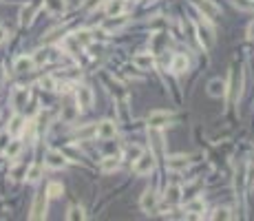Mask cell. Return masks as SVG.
<instances>
[{"label": "cell", "mask_w": 254, "mask_h": 221, "mask_svg": "<svg viewBox=\"0 0 254 221\" xmlns=\"http://www.w3.org/2000/svg\"><path fill=\"white\" fill-rule=\"evenodd\" d=\"M20 150H22V142H20V140H9L5 153H7V157H9V159H16L20 155Z\"/></svg>", "instance_id": "cell-20"}, {"label": "cell", "mask_w": 254, "mask_h": 221, "mask_svg": "<svg viewBox=\"0 0 254 221\" xmlns=\"http://www.w3.org/2000/svg\"><path fill=\"white\" fill-rule=\"evenodd\" d=\"M47 202H49L47 192H38L36 195L34 206H31V219H44V215H47Z\"/></svg>", "instance_id": "cell-2"}, {"label": "cell", "mask_w": 254, "mask_h": 221, "mask_svg": "<svg viewBox=\"0 0 254 221\" xmlns=\"http://www.w3.org/2000/svg\"><path fill=\"white\" fill-rule=\"evenodd\" d=\"M170 69H173L175 73H183L188 71V58L183 55V53H177L173 58V64H170Z\"/></svg>", "instance_id": "cell-18"}, {"label": "cell", "mask_w": 254, "mask_h": 221, "mask_svg": "<svg viewBox=\"0 0 254 221\" xmlns=\"http://www.w3.org/2000/svg\"><path fill=\"white\" fill-rule=\"evenodd\" d=\"M133 64L139 69V71H150L155 67V58L153 53H137L133 58Z\"/></svg>", "instance_id": "cell-10"}, {"label": "cell", "mask_w": 254, "mask_h": 221, "mask_svg": "<svg viewBox=\"0 0 254 221\" xmlns=\"http://www.w3.org/2000/svg\"><path fill=\"white\" fill-rule=\"evenodd\" d=\"M248 40L250 42H254V20L250 22V27H248Z\"/></svg>", "instance_id": "cell-33"}, {"label": "cell", "mask_w": 254, "mask_h": 221, "mask_svg": "<svg viewBox=\"0 0 254 221\" xmlns=\"http://www.w3.org/2000/svg\"><path fill=\"white\" fill-rule=\"evenodd\" d=\"M243 177H245V166H241V168L236 170V190L243 186Z\"/></svg>", "instance_id": "cell-32"}, {"label": "cell", "mask_w": 254, "mask_h": 221, "mask_svg": "<svg viewBox=\"0 0 254 221\" xmlns=\"http://www.w3.org/2000/svg\"><path fill=\"white\" fill-rule=\"evenodd\" d=\"M122 14H124V2H122V0H109L106 16H109V18H115V16H122Z\"/></svg>", "instance_id": "cell-16"}, {"label": "cell", "mask_w": 254, "mask_h": 221, "mask_svg": "<svg viewBox=\"0 0 254 221\" xmlns=\"http://www.w3.org/2000/svg\"><path fill=\"white\" fill-rule=\"evenodd\" d=\"M197 36H199V42H201L203 49H210L212 44H215V38H212V34L208 29H203L201 24H197Z\"/></svg>", "instance_id": "cell-15"}, {"label": "cell", "mask_w": 254, "mask_h": 221, "mask_svg": "<svg viewBox=\"0 0 254 221\" xmlns=\"http://www.w3.org/2000/svg\"><path fill=\"white\" fill-rule=\"evenodd\" d=\"M34 60H36V64H44V62H47V60H49V51H44V49H40V51H36Z\"/></svg>", "instance_id": "cell-29"}, {"label": "cell", "mask_w": 254, "mask_h": 221, "mask_svg": "<svg viewBox=\"0 0 254 221\" xmlns=\"http://www.w3.org/2000/svg\"><path fill=\"white\" fill-rule=\"evenodd\" d=\"M34 14H36V7H34V5H31V7H24L22 14H20V16H22V18H20V22H22V24L31 22V16H34Z\"/></svg>", "instance_id": "cell-28"}, {"label": "cell", "mask_w": 254, "mask_h": 221, "mask_svg": "<svg viewBox=\"0 0 254 221\" xmlns=\"http://www.w3.org/2000/svg\"><path fill=\"white\" fill-rule=\"evenodd\" d=\"M155 168V155L153 153H142L137 159H135V175H148L150 170Z\"/></svg>", "instance_id": "cell-1"}, {"label": "cell", "mask_w": 254, "mask_h": 221, "mask_svg": "<svg viewBox=\"0 0 254 221\" xmlns=\"http://www.w3.org/2000/svg\"><path fill=\"white\" fill-rule=\"evenodd\" d=\"M170 120H173V115L168 110H153L148 115V126L150 129H163Z\"/></svg>", "instance_id": "cell-5"}, {"label": "cell", "mask_w": 254, "mask_h": 221, "mask_svg": "<svg viewBox=\"0 0 254 221\" xmlns=\"http://www.w3.org/2000/svg\"><path fill=\"white\" fill-rule=\"evenodd\" d=\"M67 219H71V221H75V219H84V210H82V208H77V206H71V208H69Z\"/></svg>", "instance_id": "cell-27"}, {"label": "cell", "mask_w": 254, "mask_h": 221, "mask_svg": "<svg viewBox=\"0 0 254 221\" xmlns=\"http://www.w3.org/2000/svg\"><path fill=\"white\" fill-rule=\"evenodd\" d=\"M75 42L80 44V47H89V44L93 42L91 31H89V29H80V31L75 34Z\"/></svg>", "instance_id": "cell-21"}, {"label": "cell", "mask_w": 254, "mask_h": 221, "mask_svg": "<svg viewBox=\"0 0 254 221\" xmlns=\"http://www.w3.org/2000/svg\"><path fill=\"white\" fill-rule=\"evenodd\" d=\"M197 7L201 9L203 18H215V16H219V7L212 5L210 0H197Z\"/></svg>", "instance_id": "cell-13"}, {"label": "cell", "mask_w": 254, "mask_h": 221, "mask_svg": "<svg viewBox=\"0 0 254 221\" xmlns=\"http://www.w3.org/2000/svg\"><path fill=\"white\" fill-rule=\"evenodd\" d=\"M120 168V159L117 157H104L100 164V170L102 173H115V170Z\"/></svg>", "instance_id": "cell-17"}, {"label": "cell", "mask_w": 254, "mask_h": 221, "mask_svg": "<svg viewBox=\"0 0 254 221\" xmlns=\"http://www.w3.org/2000/svg\"><path fill=\"white\" fill-rule=\"evenodd\" d=\"M203 210H206V203H203V199H199V197L190 199V202L186 203V212H203Z\"/></svg>", "instance_id": "cell-23"}, {"label": "cell", "mask_w": 254, "mask_h": 221, "mask_svg": "<svg viewBox=\"0 0 254 221\" xmlns=\"http://www.w3.org/2000/svg\"><path fill=\"white\" fill-rule=\"evenodd\" d=\"M75 117V109H67L64 110V120H73Z\"/></svg>", "instance_id": "cell-34"}, {"label": "cell", "mask_w": 254, "mask_h": 221, "mask_svg": "<svg viewBox=\"0 0 254 221\" xmlns=\"http://www.w3.org/2000/svg\"><path fill=\"white\" fill-rule=\"evenodd\" d=\"M212 219H215V221H228V219H232V215H230L228 208H219V210H215Z\"/></svg>", "instance_id": "cell-26"}, {"label": "cell", "mask_w": 254, "mask_h": 221, "mask_svg": "<svg viewBox=\"0 0 254 221\" xmlns=\"http://www.w3.org/2000/svg\"><path fill=\"white\" fill-rule=\"evenodd\" d=\"M166 202L168 203H179L181 202V188L175 186V184L173 186H168L166 188Z\"/></svg>", "instance_id": "cell-19"}, {"label": "cell", "mask_w": 254, "mask_h": 221, "mask_svg": "<svg viewBox=\"0 0 254 221\" xmlns=\"http://www.w3.org/2000/svg\"><path fill=\"white\" fill-rule=\"evenodd\" d=\"M24 177H29V182H38L42 177V166L40 164H31L29 168H27V173H24Z\"/></svg>", "instance_id": "cell-22"}, {"label": "cell", "mask_w": 254, "mask_h": 221, "mask_svg": "<svg viewBox=\"0 0 254 221\" xmlns=\"http://www.w3.org/2000/svg\"><path fill=\"white\" fill-rule=\"evenodd\" d=\"M208 95L223 97L225 95V82L223 80H210V84H208Z\"/></svg>", "instance_id": "cell-14"}, {"label": "cell", "mask_w": 254, "mask_h": 221, "mask_svg": "<svg viewBox=\"0 0 254 221\" xmlns=\"http://www.w3.org/2000/svg\"><path fill=\"white\" fill-rule=\"evenodd\" d=\"M40 87L47 89V91H53V89H55V84H53V80L47 75V77H42V80H40Z\"/></svg>", "instance_id": "cell-31"}, {"label": "cell", "mask_w": 254, "mask_h": 221, "mask_svg": "<svg viewBox=\"0 0 254 221\" xmlns=\"http://www.w3.org/2000/svg\"><path fill=\"white\" fill-rule=\"evenodd\" d=\"M157 206H159V195L155 190H146L142 195V199H139V208L144 212H155Z\"/></svg>", "instance_id": "cell-3"}, {"label": "cell", "mask_w": 254, "mask_h": 221, "mask_svg": "<svg viewBox=\"0 0 254 221\" xmlns=\"http://www.w3.org/2000/svg\"><path fill=\"white\" fill-rule=\"evenodd\" d=\"M93 100H95V95H93V91L89 87L77 89V106H80V109H91Z\"/></svg>", "instance_id": "cell-11"}, {"label": "cell", "mask_w": 254, "mask_h": 221, "mask_svg": "<svg viewBox=\"0 0 254 221\" xmlns=\"http://www.w3.org/2000/svg\"><path fill=\"white\" fill-rule=\"evenodd\" d=\"M44 164L53 170H60L67 166V157H64V153H60V150H49L47 157H44Z\"/></svg>", "instance_id": "cell-6"}, {"label": "cell", "mask_w": 254, "mask_h": 221, "mask_svg": "<svg viewBox=\"0 0 254 221\" xmlns=\"http://www.w3.org/2000/svg\"><path fill=\"white\" fill-rule=\"evenodd\" d=\"M44 7H47L49 14L62 16L67 11V0H44Z\"/></svg>", "instance_id": "cell-12"}, {"label": "cell", "mask_w": 254, "mask_h": 221, "mask_svg": "<svg viewBox=\"0 0 254 221\" xmlns=\"http://www.w3.org/2000/svg\"><path fill=\"white\" fill-rule=\"evenodd\" d=\"M188 164H190V157H186V155H170V157H166L168 170H175V173H179V170H186Z\"/></svg>", "instance_id": "cell-7"}, {"label": "cell", "mask_w": 254, "mask_h": 221, "mask_svg": "<svg viewBox=\"0 0 254 221\" xmlns=\"http://www.w3.org/2000/svg\"><path fill=\"white\" fill-rule=\"evenodd\" d=\"M29 97H31V93H29V89H16L14 91V95H11V104H14V109L16 110H22L24 106H27V102H29Z\"/></svg>", "instance_id": "cell-8"}, {"label": "cell", "mask_w": 254, "mask_h": 221, "mask_svg": "<svg viewBox=\"0 0 254 221\" xmlns=\"http://www.w3.org/2000/svg\"><path fill=\"white\" fill-rule=\"evenodd\" d=\"M97 0H84V9H93Z\"/></svg>", "instance_id": "cell-35"}, {"label": "cell", "mask_w": 254, "mask_h": 221, "mask_svg": "<svg viewBox=\"0 0 254 221\" xmlns=\"http://www.w3.org/2000/svg\"><path fill=\"white\" fill-rule=\"evenodd\" d=\"M115 133H117V126L115 122H110V120H104L95 126V137H100V140H113Z\"/></svg>", "instance_id": "cell-4"}, {"label": "cell", "mask_w": 254, "mask_h": 221, "mask_svg": "<svg viewBox=\"0 0 254 221\" xmlns=\"http://www.w3.org/2000/svg\"><path fill=\"white\" fill-rule=\"evenodd\" d=\"M62 192H64V188H62V184H58V182H51L47 186V195L51 199H58V197H62Z\"/></svg>", "instance_id": "cell-25"}, {"label": "cell", "mask_w": 254, "mask_h": 221, "mask_svg": "<svg viewBox=\"0 0 254 221\" xmlns=\"http://www.w3.org/2000/svg\"><path fill=\"white\" fill-rule=\"evenodd\" d=\"M24 124H27V122H24L22 115H14L11 117V122H9V135L11 133H20V130L24 129Z\"/></svg>", "instance_id": "cell-24"}, {"label": "cell", "mask_w": 254, "mask_h": 221, "mask_svg": "<svg viewBox=\"0 0 254 221\" xmlns=\"http://www.w3.org/2000/svg\"><path fill=\"white\" fill-rule=\"evenodd\" d=\"M36 69V60L34 55H20V58H16L14 62V71L18 73H31Z\"/></svg>", "instance_id": "cell-9"}, {"label": "cell", "mask_w": 254, "mask_h": 221, "mask_svg": "<svg viewBox=\"0 0 254 221\" xmlns=\"http://www.w3.org/2000/svg\"><path fill=\"white\" fill-rule=\"evenodd\" d=\"M5 40H7V31L0 27V42H5Z\"/></svg>", "instance_id": "cell-36"}, {"label": "cell", "mask_w": 254, "mask_h": 221, "mask_svg": "<svg viewBox=\"0 0 254 221\" xmlns=\"http://www.w3.org/2000/svg\"><path fill=\"white\" fill-rule=\"evenodd\" d=\"M9 130H2V133H0V153H2V150L7 148V144H9Z\"/></svg>", "instance_id": "cell-30"}, {"label": "cell", "mask_w": 254, "mask_h": 221, "mask_svg": "<svg viewBox=\"0 0 254 221\" xmlns=\"http://www.w3.org/2000/svg\"><path fill=\"white\" fill-rule=\"evenodd\" d=\"M133 2H137V0H133Z\"/></svg>", "instance_id": "cell-37"}]
</instances>
